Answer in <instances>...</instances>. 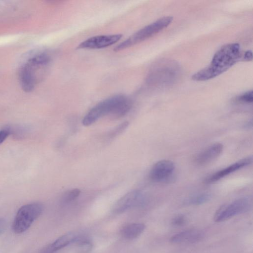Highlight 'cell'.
<instances>
[{
    "mask_svg": "<svg viewBox=\"0 0 253 253\" xmlns=\"http://www.w3.org/2000/svg\"><path fill=\"white\" fill-rule=\"evenodd\" d=\"M77 236L78 235L74 233H66L45 247L41 253H53L71 243H74Z\"/></svg>",
    "mask_w": 253,
    "mask_h": 253,
    "instance_id": "cell-14",
    "label": "cell"
},
{
    "mask_svg": "<svg viewBox=\"0 0 253 253\" xmlns=\"http://www.w3.org/2000/svg\"><path fill=\"white\" fill-rule=\"evenodd\" d=\"M81 191L77 188L69 190L66 192L63 197L64 203H69L75 200L80 194Z\"/></svg>",
    "mask_w": 253,
    "mask_h": 253,
    "instance_id": "cell-19",
    "label": "cell"
},
{
    "mask_svg": "<svg viewBox=\"0 0 253 253\" xmlns=\"http://www.w3.org/2000/svg\"><path fill=\"white\" fill-rule=\"evenodd\" d=\"M145 201L143 194L140 191L133 190L121 198L115 204L113 212L121 213L133 207L143 205Z\"/></svg>",
    "mask_w": 253,
    "mask_h": 253,
    "instance_id": "cell-8",
    "label": "cell"
},
{
    "mask_svg": "<svg viewBox=\"0 0 253 253\" xmlns=\"http://www.w3.org/2000/svg\"><path fill=\"white\" fill-rule=\"evenodd\" d=\"M234 101L240 103H251L253 101V91L249 90L237 96Z\"/></svg>",
    "mask_w": 253,
    "mask_h": 253,
    "instance_id": "cell-18",
    "label": "cell"
},
{
    "mask_svg": "<svg viewBox=\"0 0 253 253\" xmlns=\"http://www.w3.org/2000/svg\"><path fill=\"white\" fill-rule=\"evenodd\" d=\"M253 59L252 51L251 50H247L242 54L241 60L244 61H252Z\"/></svg>",
    "mask_w": 253,
    "mask_h": 253,
    "instance_id": "cell-21",
    "label": "cell"
},
{
    "mask_svg": "<svg viewBox=\"0 0 253 253\" xmlns=\"http://www.w3.org/2000/svg\"><path fill=\"white\" fill-rule=\"evenodd\" d=\"M122 37L120 34L94 36L80 43L77 48L95 49L105 48L117 42Z\"/></svg>",
    "mask_w": 253,
    "mask_h": 253,
    "instance_id": "cell-9",
    "label": "cell"
},
{
    "mask_svg": "<svg viewBox=\"0 0 253 253\" xmlns=\"http://www.w3.org/2000/svg\"><path fill=\"white\" fill-rule=\"evenodd\" d=\"M170 16L161 17L138 30L114 48L119 51L144 41L167 28L172 21Z\"/></svg>",
    "mask_w": 253,
    "mask_h": 253,
    "instance_id": "cell-4",
    "label": "cell"
},
{
    "mask_svg": "<svg viewBox=\"0 0 253 253\" xmlns=\"http://www.w3.org/2000/svg\"><path fill=\"white\" fill-rule=\"evenodd\" d=\"M223 145L215 143L199 152L194 157L195 163L199 165L207 164L217 158L222 153Z\"/></svg>",
    "mask_w": 253,
    "mask_h": 253,
    "instance_id": "cell-12",
    "label": "cell"
},
{
    "mask_svg": "<svg viewBox=\"0 0 253 253\" xmlns=\"http://www.w3.org/2000/svg\"><path fill=\"white\" fill-rule=\"evenodd\" d=\"M42 205L34 203L22 206L17 211L12 224L13 231L17 234L24 232L41 214Z\"/></svg>",
    "mask_w": 253,
    "mask_h": 253,
    "instance_id": "cell-5",
    "label": "cell"
},
{
    "mask_svg": "<svg viewBox=\"0 0 253 253\" xmlns=\"http://www.w3.org/2000/svg\"><path fill=\"white\" fill-rule=\"evenodd\" d=\"M177 65L172 62L161 63L149 76L148 82L156 86H167L173 83L178 75Z\"/></svg>",
    "mask_w": 253,
    "mask_h": 253,
    "instance_id": "cell-6",
    "label": "cell"
},
{
    "mask_svg": "<svg viewBox=\"0 0 253 253\" xmlns=\"http://www.w3.org/2000/svg\"><path fill=\"white\" fill-rule=\"evenodd\" d=\"M74 243L79 248L81 253H88L92 248V244L90 240L84 236L78 235Z\"/></svg>",
    "mask_w": 253,
    "mask_h": 253,
    "instance_id": "cell-16",
    "label": "cell"
},
{
    "mask_svg": "<svg viewBox=\"0 0 253 253\" xmlns=\"http://www.w3.org/2000/svg\"><path fill=\"white\" fill-rule=\"evenodd\" d=\"M251 207V203L248 198H240L221 207L215 213L214 220L216 222L227 220L238 214L247 212Z\"/></svg>",
    "mask_w": 253,
    "mask_h": 253,
    "instance_id": "cell-7",
    "label": "cell"
},
{
    "mask_svg": "<svg viewBox=\"0 0 253 253\" xmlns=\"http://www.w3.org/2000/svg\"><path fill=\"white\" fill-rule=\"evenodd\" d=\"M49 55L46 53H40L30 57L21 67L19 72V80L23 90L32 91L38 81L37 74L39 70L48 64Z\"/></svg>",
    "mask_w": 253,
    "mask_h": 253,
    "instance_id": "cell-3",
    "label": "cell"
},
{
    "mask_svg": "<svg viewBox=\"0 0 253 253\" xmlns=\"http://www.w3.org/2000/svg\"><path fill=\"white\" fill-rule=\"evenodd\" d=\"M174 169L175 166L172 161L161 160L152 167L149 174L150 178L156 182L166 181L172 176Z\"/></svg>",
    "mask_w": 253,
    "mask_h": 253,
    "instance_id": "cell-10",
    "label": "cell"
},
{
    "mask_svg": "<svg viewBox=\"0 0 253 253\" xmlns=\"http://www.w3.org/2000/svg\"><path fill=\"white\" fill-rule=\"evenodd\" d=\"M204 236L205 234L201 230L189 229L173 235L170 241L174 244H192L201 241Z\"/></svg>",
    "mask_w": 253,
    "mask_h": 253,
    "instance_id": "cell-13",
    "label": "cell"
},
{
    "mask_svg": "<svg viewBox=\"0 0 253 253\" xmlns=\"http://www.w3.org/2000/svg\"><path fill=\"white\" fill-rule=\"evenodd\" d=\"M9 134V131L7 129H3L0 131V144L5 140Z\"/></svg>",
    "mask_w": 253,
    "mask_h": 253,
    "instance_id": "cell-22",
    "label": "cell"
},
{
    "mask_svg": "<svg viewBox=\"0 0 253 253\" xmlns=\"http://www.w3.org/2000/svg\"><path fill=\"white\" fill-rule=\"evenodd\" d=\"M242 51L238 43L222 46L214 54L210 64L192 76L194 81H206L223 73L241 60Z\"/></svg>",
    "mask_w": 253,
    "mask_h": 253,
    "instance_id": "cell-1",
    "label": "cell"
},
{
    "mask_svg": "<svg viewBox=\"0 0 253 253\" xmlns=\"http://www.w3.org/2000/svg\"><path fill=\"white\" fill-rule=\"evenodd\" d=\"M252 161L253 158L251 156L242 159L211 174L205 180V183H211L215 182L225 176L250 165L252 163Z\"/></svg>",
    "mask_w": 253,
    "mask_h": 253,
    "instance_id": "cell-11",
    "label": "cell"
},
{
    "mask_svg": "<svg viewBox=\"0 0 253 253\" xmlns=\"http://www.w3.org/2000/svg\"><path fill=\"white\" fill-rule=\"evenodd\" d=\"M145 229V225L143 223H133L124 226L121 232L125 239L132 240L138 237Z\"/></svg>",
    "mask_w": 253,
    "mask_h": 253,
    "instance_id": "cell-15",
    "label": "cell"
},
{
    "mask_svg": "<svg viewBox=\"0 0 253 253\" xmlns=\"http://www.w3.org/2000/svg\"><path fill=\"white\" fill-rule=\"evenodd\" d=\"M131 100L126 96L118 94L99 102L85 115L83 124L91 125L99 118L106 115L121 117L127 114L131 108Z\"/></svg>",
    "mask_w": 253,
    "mask_h": 253,
    "instance_id": "cell-2",
    "label": "cell"
},
{
    "mask_svg": "<svg viewBox=\"0 0 253 253\" xmlns=\"http://www.w3.org/2000/svg\"><path fill=\"white\" fill-rule=\"evenodd\" d=\"M6 227V221L4 218H0V234L3 232Z\"/></svg>",
    "mask_w": 253,
    "mask_h": 253,
    "instance_id": "cell-23",
    "label": "cell"
},
{
    "mask_svg": "<svg viewBox=\"0 0 253 253\" xmlns=\"http://www.w3.org/2000/svg\"><path fill=\"white\" fill-rule=\"evenodd\" d=\"M172 224L175 226H181L186 222L185 217L183 215H179L174 217L172 220Z\"/></svg>",
    "mask_w": 253,
    "mask_h": 253,
    "instance_id": "cell-20",
    "label": "cell"
},
{
    "mask_svg": "<svg viewBox=\"0 0 253 253\" xmlns=\"http://www.w3.org/2000/svg\"><path fill=\"white\" fill-rule=\"evenodd\" d=\"M211 197V195L208 193H202L190 198L187 203L190 205H199L207 202Z\"/></svg>",
    "mask_w": 253,
    "mask_h": 253,
    "instance_id": "cell-17",
    "label": "cell"
}]
</instances>
